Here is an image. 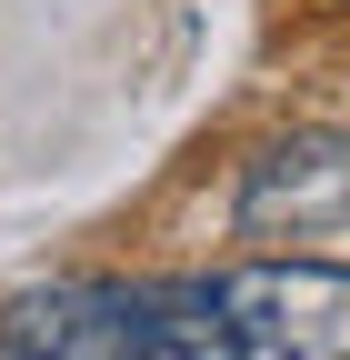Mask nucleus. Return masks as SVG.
<instances>
[{"label":"nucleus","mask_w":350,"mask_h":360,"mask_svg":"<svg viewBox=\"0 0 350 360\" xmlns=\"http://www.w3.org/2000/svg\"><path fill=\"white\" fill-rule=\"evenodd\" d=\"M0 360H231L210 281H51L0 310Z\"/></svg>","instance_id":"f257e3e1"},{"label":"nucleus","mask_w":350,"mask_h":360,"mask_svg":"<svg viewBox=\"0 0 350 360\" xmlns=\"http://www.w3.org/2000/svg\"><path fill=\"white\" fill-rule=\"evenodd\" d=\"M350 210V141H280L250 170L240 191V231H271V220H330Z\"/></svg>","instance_id":"7ed1b4c3"},{"label":"nucleus","mask_w":350,"mask_h":360,"mask_svg":"<svg viewBox=\"0 0 350 360\" xmlns=\"http://www.w3.org/2000/svg\"><path fill=\"white\" fill-rule=\"evenodd\" d=\"M231 360H350V270H221Z\"/></svg>","instance_id":"f03ea898"}]
</instances>
